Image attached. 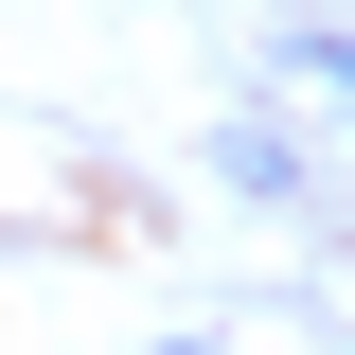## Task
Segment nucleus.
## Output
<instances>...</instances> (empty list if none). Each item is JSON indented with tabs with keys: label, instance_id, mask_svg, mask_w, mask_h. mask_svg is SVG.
<instances>
[{
	"label": "nucleus",
	"instance_id": "f257e3e1",
	"mask_svg": "<svg viewBox=\"0 0 355 355\" xmlns=\"http://www.w3.org/2000/svg\"><path fill=\"white\" fill-rule=\"evenodd\" d=\"M284 89L302 107H355V36H284Z\"/></svg>",
	"mask_w": 355,
	"mask_h": 355
}]
</instances>
